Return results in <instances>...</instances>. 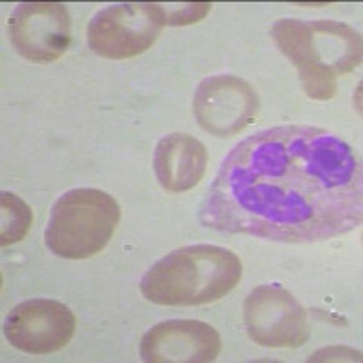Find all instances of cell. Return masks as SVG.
Returning <instances> with one entry per match:
<instances>
[{
	"instance_id": "30bf717a",
	"label": "cell",
	"mask_w": 363,
	"mask_h": 363,
	"mask_svg": "<svg viewBox=\"0 0 363 363\" xmlns=\"http://www.w3.org/2000/svg\"><path fill=\"white\" fill-rule=\"evenodd\" d=\"M222 351L218 330L199 320H169L149 329L140 343L147 363H207Z\"/></svg>"
},
{
	"instance_id": "52a82bcc",
	"label": "cell",
	"mask_w": 363,
	"mask_h": 363,
	"mask_svg": "<svg viewBox=\"0 0 363 363\" xmlns=\"http://www.w3.org/2000/svg\"><path fill=\"white\" fill-rule=\"evenodd\" d=\"M260 99L247 80L235 74H215L194 91L193 111L200 128L209 135L233 136L258 115Z\"/></svg>"
},
{
	"instance_id": "3957f363",
	"label": "cell",
	"mask_w": 363,
	"mask_h": 363,
	"mask_svg": "<svg viewBox=\"0 0 363 363\" xmlns=\"http://www.w3.org/2000/svg\"><path fill=\"white\" fill-rule=\"evenodd\" d=\"M242 278V262L218 245H187L153 264L140 291L157 306H206L231 293Z\"/></svg>"
},
{
	"instance_id": "9c48e42d",
	"label": "cell",
	"mask_w": 363,
	"mask_h": 363,
	"mask_svg": "<svg viewBox=\"0 0 363 363\" xmlns=\"http://www.w3.org/2000/svg\"><path fill=\"white\" fill-rule=\"evenodd\" d=\"M77 320L60 301L35 298L18 303L8 314L4 335L13 347L28 354H51L71 342Z\"/></svg>"
},
{
	"instance_id": "7a4b0ae2",
	"label": "cell",
	"mask_w": 363,
	"mask_h": 363,
	"mask_svg": "<svg viewBox=\"0 0 363 363\" xmlns=\"http://www.w3.org/2000/svg\"><path fill=\"white\" fill-rule=\"evenodd\" d=\"M271 37L314 100L333 99L340 74L351 73L362 62V35L343 22L281 18L272 26Z\"/></svg>"
},
{
	"instance_id": "5b68a950",
	"label": "cell",
	"mask_w": 363,
	"mask_h": 363,
	"mask_svg": "<svg viewBox=\"0 0 363 363\" xmlns=\"http://www.w3.org/2000/svg\"><path fill=\"white\" fill-rule=\"evenodd\" d=\"M165 22L162 4L122 2L99 11L87 26L91 51L104 58L122 60L142 55L160 37Z\"/></svg>"
},
{
	"instance_id": "6da1fadb",
	"label": "cell",
	"mask_w": 363,
	"mask_h": 363,
	"mask_svg": "<svg viewBox=\"0 0 363 363\" xmlns=\"http://www.w3.org/2000/svg\"><path fill=\"white\" fill-rule=\"evenodd\" d=\"M362 180L359 158L340 136L311 125L265 129L223 158L200 220L231 235L322 242L362 223Z\"/></svg>"
},
{
	"instance_id": "7c38bea8",
	"label": "cell",
	"mask_w": 363,
	"mask_h": 363,
	"mask_svg": "<svg viewBox=\"0 0 363 363\" xmlns=\"http://www.w3.org/2000/svg\"><path fill=\"white\" fill-rule=\"evenodd\" d=\"M2 222H0V240H2V247L17 244L28 235L31 222H33V213L31 207L18 199L17 194L2 193Z\"/></svg>"
},
{
	"instance_id": "8fae6325",
	"label": "cell",
	"mask_w": 363,
	"mask_h": 363,
	"mask_svg": "<svg viewBox=\"0 0 363 363\" xmlns=\"http://www.w3.org/2000/svg\"><path fill=\"white\" fill-rule=\"evenodd\" d=\"M207 149L187 133H171L157 144L153 171L158 184L169 193H186L203 178Z\"/></svg>"
},
{
	"instance_id": "4fadbf2b",
	"label": "cell",
	"mask_w": 363,
	"mask_h": 363,
	"mask_svg": "<svg viewBox=\"0 0 363 363\" xmlns=\"http://www.w3.org/2000/svg\"><path fill=\"white\" fill-rule=\"evenodd\" d=\"M213 6L209 2H187V4L164 6L167 26H189L207 17Z\"/></svg>"
},
{
	"instance_id": "8992f818",
	"label": "cell",
	"mask_w": 363,
	"mask_h": 363,
	"mask_svg": "<svg viewBox=\"0 0 363 363\" xmlns=\"http://www.w3.org/2000/svg\"><path fill=\"white\" fill-rule=\"evenodd\" d=\"M244 320L249 338L262 347L294 349L311 336L306 309L278 284L260 285L247 294Z\"/></svg>"
},
{
	"instance_id": "277c9868",
	"label": "cell",
	"mask_w": 363,
	"mask_h": 363,
	"mask_svg": "<svg viewBox=\"0 0 363 363\" xmlns=\"http://www.w3.org/2000/svg\"><path fill=\"white\" fill-rule=\"evenodd\" d=\"M120 206L100 189L67 191L55 202L45 227V245L67 260H84L99 255L116 231Z\"/></svg>"
},
{
	"instance_id": "ba28073f",
	"label": "cell",
	"mask_w": 363,
	"mask_h": 363,
	"mask_svg": "<svg viewBox=\"0 0 363 363\" xmlns=\"http://www.w3.org/2000/svg\"><path fill=\"white\" fill-rule=\"evenodd\" d=\"M9 37L18 55L51 64L71 45V17L62 2H24L9 17Z\"/></svg>"
}]
</instances>
